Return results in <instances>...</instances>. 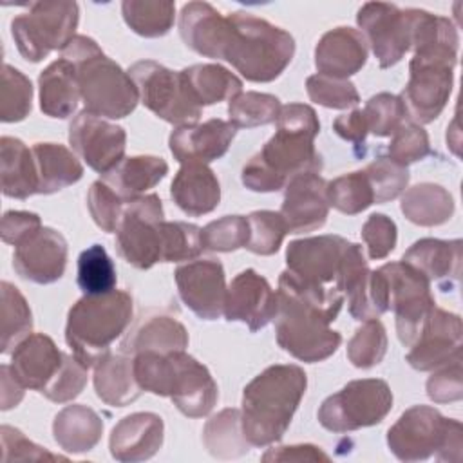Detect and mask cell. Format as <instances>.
I'll use <instances>...</instances> for the list:
<instances>
[{
  "mask_svg": "<svg viewBox=\"0 0 463 463\" xmlns=\"http://www.w3.org/2000/svg\"><path fill=\"white\" fill-rule=\"evenodd\" d=\"M342 304L344 295L336 288L311 286L291 271H282L273 318L277 344L300 362L315 364L329 358L342 344V335L329 327Z\"/></svg>",
  "mask_w": 463,
  "mask_h": 463,
  "instance_id": "1",
  "label": "cell"
},
{
  "mask_svg": "<svg viewBox=\"0 0 463 463\" xmlns=\"http://www.w3.org/2000/svg\"><path fill=\"white\" fill-rule=\"evenodd\" d=\"M307 387V376L295 364H275L259 373L242 391L241 425L251 447L282 439Z\"/></svg>",
  "mask_w": 463,
  "mask_h": 463,
  "instance_id": "2",
  "label": "cell"
},
{
  "mask_svg": "<svg viewBox=\"0 0 463 463\" xmlns=\"http://www.w3.org/2000/svg\"><path fill=\"white\" fill-rule=\"evenodd\" d=\"M60 52L76 69L85 112L121 119L136 110L139 94L134 80L92 38L76 34Z\"/></svg>",
  "mask_w": 463,
  "mask_h": 463,
  "instance_id": "3",
  "label": "cell"
},
{
  "mask_svg": "<svg viewBox=\"0 0 463 463\" xmlns=\"http://www.w3.org/2000/svg\"><path fill=\"white\" fill-rule=\"evenodd\" d=\"M134 374L143 391L168 396L188 418L206 416L219 396L208 367L184 351L137 353L134 354Z\"/></svg>",
  "mask_w": 463,
  "mask_h": 463,
  "instance_id": "4",
  "label": "cell"
},
{
  "mask_svg": "<svg viewBox=\"0 0 463 463\" xmlns=\"http://www.w3.org/2000/svg\"><path fill=\"white\" fill-rule=\"evenodd\" d=\"M295 56L293 36L251 13L228 14V34L222 60L255 83L277 80Z\"/></svg>",
  "mask_w": 463,
  "mask_h": 463,
  "instance_id": "5",
  "label": "cell"
},
{
  "mask_svg": "<svg viewBox=\"0 0 463 463\" xmlns=\"http://www.w3.org/2000/svg\"><path fill=\"white\" fill-rule=\"evenodd\" d=\"M132 315L134 302L128 291L83 295L67 313L65 342L85 367H92L127 331Z\"/></svg>",
  "mask_w": 463,
  "mask_h": 463,
  "instance_id": "6",
  "label": "cell"
},
{
  "mask_svg": "<svg viewBox=\"0 0 463 463\" xmlns=\"http://www.w3.org/2000/svg\"><path fill=\"white\" fill-rule=\"evenodd\" d=\"M275 134L255 156L286 186L302 172H320L322 157L315 148L320 121L313 107L288 103L280 107Z\"/></svg>",
  "mask_w": 463,
  "mask_h": 463,
  "instance_id": "7",
  "label": "cell"
},
{
  "mask_svg": "<svg viewBox=\"0 0 463 463\" xmlns=\"http://www.w3.org/2000/svg\"><path fill=\"white\" fill-rule=\"evenodd\" d=\"M387 447L400 461H459L463 427L429 405H412L387 430Z\"/></svg>",
  "mask_w": 463,
  "mask_h": 463,
  "instance_id": "8",
  "label": "cell"
},
{
  "mask_svg": "<svg viewBox=\"0 0 463 463\" xmlns=\"http://www.w3.org/2000/svg\"><path fill=\"white\" fill-rule=\"evenodd\" d=\"M80 7L76 2H34L29 11L11 20V36L27 61H40L61 51L76 34Z\"/></svg>",
  "mask_w": 463,
  "mask_h": 463,
  "instance_id": "9",
  "label": "cell"
},
{
  "mask_svg": "<svg viewBox=\"0 0 463 463\" xmlns=\"http://www.w3.org/2000/svg\"><path fill=\"white\" fill-rule=\"evenodd\" d=\"M392 409V392L382 378L353 380L318 407V423L331 432H351L383 421Z\"/></svg>",
  "mask_w": 463,
  "mask_h": 463,
  "instance_id": "10",
  "label": "cell"
},
{
  "mask_svg": "<svg viewBox=\"0 0 463 463\" xmlns=\"http://www.w3.org/2000/svg\"><path fill=\"white\" fill-rule=\"evenodd\" d=\"M139 94V101L163 121L175 127L195 125L203 114V107L192 98L181 71L154 60H139L128 69Z\"/></svg>",
  "mask_w": 463,
  "mask_h": 463,
  "instance_id": "11",
  "label": "cell"
},
{
  "mask_svg": "<svg viewBox=\"0 0 463 463\" xmlns=\"http://www.w3.org/2000/svg\"><path fill=\"white\" fill-rule=\"evenodd\" d=\"M163 203L157 194H146L125 203L116 228V251L130 266L148 269L161 262Z\"/></svg>",
  "mask_w": 463,
  "mask_h": 463,
  "instance_id": "12",
  "label": "cell"
},
{
  "mask_svg": "<svg viewBox=\"0 0 463 463\" xmlns=\"http://www.w3.org/2000/svg\"><path fill=\"white\" fill-rule=\"evenodd\" d=\"M387 282L389 309L396 317V333L405 347L418 338L429 313L436 306L429 279L411 264L398 260L378 268Z\"/></svg>",
  "mask_w": 463,
  "mask_h": 463,
  "instance_id": "13",
  "label": "cell"
},
{
  "mask_svg": "<svg viewBox=\"0 0 463 463\" xmlns=\"http://www.w3.org/2000/svg\"><path fill=\"white\" fill-rule=\"evenodd\" d=\"M454 65L445 60L411 58L409 81L400 94L411 123L421 127L443 112L454 85Z\"/></svg>",
  "mask_w": 463,
  "mask_h": 463,
  "instance_id": "14",
  "label": "cell"
},
{
  "mask_svg": "<svg viewBox=\"0 0 463 463\" xmlns=\"http://www.w3.org/2000/svg\"><path fill=\"white\" fill-rule=\"evenodd\" d=\"M336 289L347 297L349 313L354 320L378 318L389 309L387 282L380 269L367 266L362 246L349 242L335 282Z\"/></svg>",
  "mask_w": 463,
  "mask_h": 463,
  "instance_id": "15",
  "label": "cell"
},
{
  "mask_svg": "<svg viewBox=\"0 0 463 463\" xmlns=\"http://www.w3.org/2000/svg\"><path fill=\"white\" fill-rule=\"evenodd\" d=\"M356 24L382 69L396 65L411 51L407 9L387 2H367L358 9Z\"/></svg>",
  "mask_w": 463,
  "mask_h": 463,
  "instance_id": "16",
  "label": "cell"
},
{
  "mask_svg": "<svg viewBox=\"0 0 463 463\" xmlns=\"http://www.w3.org/2000/svg\"><path fill=\"white\" fill-rule=\"evenodd\" d=\"M69 143L94 172L107 175L125 159L127 132L83 110L69 125Z\"/></svg>",
  "mask_w": 463,
  "mask_h": 463,
  "instance_id": "17",
  "label": "cell"
},
{
  "mask_svg": "<svg viewBox=\"0 0 463 463\" xmlns=\"http://www.w3.org/2000/svg\"><path fill=\"white\" fill-rule=\"evenodd\" d=\"M175 284L183 304L203 320H217L224 313V268L213 259H197L177 266Z\"/></svg>",
  "mask_w": 463,
  "mask_h": 463,
  "instance_id": "18",
  "label": "cell"
},
{
  "mask_svg": "<svg viewBox=\"0 0 463 463\" xmlns=\"http://www.w3.org/2000/svg\"><path fill=\"white\" fill-rule=\"evenodd\" d=\"M349 241L340 235H317L291 241L286 248V264L297 279L320 288L336 282L340 262Z\"/></svg>",
  "mask_w": 463,
  "mask_h": 463,
  "instance_id": "19",
  "label": "cell"
},
{
  "mask_svg": "<svg viewBox=\"0 0 463 463\" xmlns=\"http://www.w3.org/2000/svg\"><path fill=\"white\" fill-rule=\"evenodd\" d=\"M461 338L459 315L434 306L405 358L416 371H434L461 356Z\"/></svg>",
  "mask_w": 463,
  "mask_h": 463,
  "instance_id": "20",
  "label": "cell"
},
{
  "mask_svg": "<svg viewBox=\"0 0 463 463\" xmlns=\"http://www.w3.org/2000/svg\"><path fill=\"white\" fill-rule=\"evenodd\" d=\"M67 241L54 228L42 226L14 246V271L34 284L60 280L67 266Z\"/></svg>",
  "mask_w": 463,
  "mask_h": 463,
  "instance_id": "21",
  "label": "cell"
},
{
  "mask_svg": "<svg viewBox=\"0 0 463 463\" xmlns=\"http://www.w3.org/2000/svg\"><path fill=\"white\" fill-rule=\"evenodd\" d=\"M222 315L228 322H242L255 333L275 318L277 291H273L269 282L255 269H242L226 289Z\"/></svg>",
  "mask_w": 463,
  "mask_h": 463,
  "instance_id": "22",
  "label": "cell"
},
{
  "mask_svg": "<svg viewBox=\"0 0 463 463\" xmlns=\"http://www.w3.org/2000/svg\"><path fill=\"white\" fill-rule=\"evenodd\" d=\"M326 186L327 183L318 172H302L288 181L279 212L288 226V233H306L326 224L329 215Z\"/></svg>",
  "mask_w": 463,
  "mask_h": 463,
  "instance_id": "23",
  "label": "cell"
},
{
  "mask_svg": "<svg viewBox=\"0 0 463 463\" xmlns=\"http://www.w3.org/2000/svg\"><path fill=\"white\" fill-rule=\"evenodd\" d=\"M237 127L232 121L212 118L201 125L177 127L168 137V146L175 161L184 163H210L222 157L233 137Z\"/></svg>",
  "mask_w": 463,
  "mask_h": 463,
  "instance_id": "24",
  "label": "cell"
},
{
  "mask_svg": "<svg viewBox=\"0 0 463 463\" xmlns=\"http://www.w3.org/2000/svg\"><path fill=\"white\" fill-rule=\"evenodd\" d=\"M165 438L163 418L156 412H132L121 418L109 438L110 456L121 463L146 461L159 452Z\"/></svg>",
  "mask_w": 463,
  "mask_h": 463,
  "instance_id": "25",
  "label": "cell"
},
{
  "mask_svg": "<svg viewBox=\"0 0 463 463\" xmlns=\"http://www.w3.org/2000/svg\"><path fill=\"white\" fill-rule=\"evenodd\" d=\"M367 61V42L358 29L335 27L322 34L315 47V67L318 74L347 80Z\"/></svg>",
  "mask_w": 463,
  "mask_h": 463,
  "instance_id": "26",
  "label": "cell"
},
{
  "mask_svg": "<svg viewBox=\"0 0 463 463\" xmlns=\"http://www.w3.org/2000/svg\"><path fill=\"white\" fill-rule=\"evenodd\" d=\"M179 34L184 45L194 52L222 60L228 16L221 14L208 2H188L179 14Z\"/></svg>",
  "mask_w": 463,
  "mask_h": 463,
  "instance_id": "27",
  "label": "cell"
},
{
  "mask_svg": "<svg viewBox=\"0 0 463 463\" xmlns=\"http://www.w3.org/2000/svg\"><path fill=\"white\" fill-rule=\"evenodd\" d=\"M63 354L54 340L43 333L25 336L11 353V371L25 387L42 392V389L58 373Z\"/></svg>",
  "mask_w": 463,
  "mask_h": 463,
  "instance_id": "28",
  "label": "cell"
},
{
  "mask_svg": "<svg viewBox=\"0 0 463 463\" xmlns=\"http://www.w3.org/2000/svg\"><path fill=\"white\" fill-rule=\"evenodd\" d=\"M170 197L181 212L199 217L219 206L221 184L208 165L184 163L170 184Z\"/></svg>",
  "mask_w": 463,
  "mask_h": 463,
  "instance_id": "29",
  "label": "cell"
},
{
  "mask_svg": "<svg viewBox=\"0 0 463 463\" xmlns=\"http://www.w3.org/2000/svg\"><path fill=\"white\" fill-rule=\"evenodd\" d=\"M402 260L423 273L429 282H438L443 291H449L461 273V241L425 237L416 241Z\"/></svg>",
  "mask_w": 463,
  "mask_h": 463,
  "instance_id": "30",
  "label": "cell"
},
{
  "mask_svg": "<svg viewBox=\"0 0 463 463\" xmlns=\"http://www.w3.org/2000/svg\"><path fill=\"white\" fill-rule=\"evenodd\" d=\"M407 13L414 56L456 63L459 45L456 25L449 18L423 9H407Z\"/></svg>",
  "mask_w": 463,
  "mask_h": 463,
  "instance_id": "31",
  "label": "cell"
},
{
  "mask_svg": "<svg viewBox=\"0 0 463 463\" xmlns=\"http://www.w3.org/2000/svg\"><path fill=\"white\" fill-rule=\"evenodd\" d=\"M96 396L112 407H125L136 402L143 389L134 374V356L127 353H107L94 365Z\"/></svg>",
  "mask_w": 463,
  "mask_h": 463,
  "instance_id": "32",
  "label": "cell"
},
{
  "mask_svg": "<svg viewBox=\"0 0 463 463\" xmlns=\"http://www.w3.org/2000/svg\"><path fill=\"white\" fill-rule=\"evenodd\" d=\"M188 347L186 327L170 315H150L143 318L121 342V353L130 356L145 351L152 353H174Z\"/></svg>",
  "mask_w": 463,
  "mask_h": 463,
  "instance_id": "33",
  "label": "cell"
},
{
  "mask_svg": "<svg viewBox=\"0 0 463 463\" xmlns=\"http://www.w3.org/2000/svg\"><path fill=\"white\" fill-rule=\"evenodd\" d=\"M40 109L45 116L65 119L78 109L80 87L74 65L60 58L49 63L38 76Z\"/></svg>",
  "mask_w": 463,
  "mask_h": 463,
  "instance_id": "34",
  "label": "cell"
},
{
  "mask_svg": "<svg viewBox=\"0 0 463 463\" xmlns=\"http://www.w3.org/2000/svg\"><path fill=\"white\" fill-rule=\"evenodd\" d=\"M103 434V420L99 414L81 403L63 407L52 421V436L58 447L71 454L92 450Z\"/></svg>",
  "mask_w": 463,
  "mask_h": 463,
  "instance_id": "35",
  "label": "cell"
},
{
  "mask_svg": "<svg viewBox=\"0 0 463 463\" xmlns=\"http://www.w3.org/2000/svg\"><path fill=\"white\" fill-rule=\"evenodd\" d=\"M2 194L13 199H27L38 194V175L33 148L22 139L2 136L0 139Z\"/></svg>",
  "mask_w": 463,
  "mask_h": 463,
  "instance_id": "36",
  "label": "cell"
},
{
  "mask_svg": "<svg viewBox=\"0 0 463 463\" xmlns=\"http://www.w3.org/2000/svg\"><path fill=\"white\" fill-rule=\"evenodd\" d=\"M38 194H56L83 177V166L80 159L60 143H34L33 146Z\"/></svg>",
  "mask_w": 463,
  "mask_h": 463,
  "instance_id": "37",
  "label": "cell"
},
{
  "mask_svg": "<svg viewBox=\"0 0 463 463\" xmlns=\"http://www.w3.org/2000/svg\"><path fill=\"white\" fill-rule=\"evenodd\" d=\"M168 174V165L157 156H132L125 157L112 172L103 175V181L114 188V192L128 203L145 195Z\"/></svg>",
  "mask_w": 463,
  "mask_h": 463,
  "instance_id": "38",
  "label": "cell"
},
{
  "mask_svg": "<svg viewBox=\"0 0 463 463\" xmlns=\"http://www.w3.org/2000/svg\"><path fill=\"white\" fill-rule=\"evenodd\" d=\"M400 210L412 224L430 228L450 221L454 199L441 184L420 183L403 192Z\"/></svg>",
  "mask_w": 463,
  "mask_h": 463,
  "instance_id": "39",
  "label": "cell"
},
{
  "mask_svg": "<svg viewBox=\"0 0 463 463\" xmlns=\"http://www.w3.org/2000/svg\"><path fill=\"white\" fill-rule=\"evenodd\" d=\"M192 98L201 105H215L242 92V81L219 63H195L181 71Z\"/></svg>",
  "mask_w": 463,
  "mask_h": 463,
  "instance_id": "40",
  "label": "cell"
},
{
  "mask_svg": "<svg viewBox=\"0 0 463 463\" xmlns=\"http://www.w3.org/2000/svg\"><path fill=\"white\" fill-rule=\"evenodd\" d=\"M206 450L219 459H235L250 452V443L242 434L241 409H222L212 416L203 429Z\"/></svg>",
  "mask_w": 463,
  "mask_h": 463,
  "instance_id": "41",
  "label": "cell"
},
{
  "mask_svg": "<svg viewBox=\"0 0 463 463\" xmlns=\"http://www.w3.org/2000/svg\"><path fill=\"white\" fill-rule=\"evenodd\" d=\"M125 24L143 38H159L170 33L175 20V4L170 0H125Z\"/></svg>",
  "mask_w": 463,
  "mask_h": 463,
  "instance_id": "42",
  "label": "cell"
},
{
  "mask_svg": "<svg viewBox=\"0 0 463 463\" xmlns=\"http://www.w3.org/2000/svg\"><path fill=\"white\" fill-rule=\"evenodd\" d=\"M2 344L0 351L4 354L13 353V349L31 335L33 313L16 286L4 280L2 282Z\"/></svg>",
  "mask_w": 463,
  "mask_h": 463,
  "instance_id": "43",
  "label": "cell"
},
{
  "mask_svg": "<svg viewBox=\"0 0 463 463\" xmlns=\"http://www.w3.org/2000/svg\"><path fill=\"white\" fill-rule=\"evenodd\" d=\"M329 206L345 215H356L374 203L373 188L364 170L335 177L326 186Z\"/></svg>",
  "mask_w": 463,
  "mask_h": 463,
  "instance_id": "44",
  "label": "cell"
},
{
  "mask_svg": "<svg viewBox=\"0 0 463 463\" xmlns=\"http://www.w3.org/2000/svg\"><path fill=\"white\" fill-rule=\"evenodd\" d=\"M116 266L101 244H92L78 257V286L83 295H101L116 289Z\"/></svg>",
  "mask_w": 463,
  "mask_h": 463,
  "instance_id": "45",
  "label": "cell"
},
{
  "mask_svg": "<svg viewBox=\"0 0 463 463\" xmlns=\"http://www.w3.org/2000/svg\"><path fill=\"white\" fill-rule=\"evenodd\" d=\"M280 101L273 94L246 90L237 94L228 103L230 121L239 128H253L275 123L280 112Z\"/></svg>",
  "mask_w": 463,
  "mask_h": 463,
  "instance_id": "46",
  "label": "cell"
},
{
  "mask_svg": "<svg viewBox=\"0 0 463 463\" xmlns=\"http://www.w3.org/2000/svg\"><path fill=\"white\" fill-rule=\"evenodd\" d=\"M33 107L31 80L18 69L4 63L0 87V119L4 123H16L29 116Z\"/></svg>",
  "mask_w": 463,
  "mask_h": 463,
  "instance_id": "47",
  "label": "cell"
},
{
  "mask_svg": "<svg viewBox=\"0 0 463 463\" xmlns=\"http://www.w3.org/2000/svg\"><path fill=\"white\" fill-rule=\"evenodd\" d=\"M387 333L378 318L364 320L347 342V358L358 369H371L378 365L387 353Z\"/></svg>",
  "mask_w": 463,
  "mask_h": 463,
  "instance_id": "48",
  "label": "cell"
},
{
  "mask_svg": "<svg viewBox=\"0 0 463 463\" xmlns=\"http://www.w3.org/2000/svg\"><path fill=\"white\" fill-rule=\"evenodd\" d=\"M203 251L201 228L184 221L161 222V262L197 259Z\"/></svg>",
  "mask_w": 463,
  "mask_h": 463,
  "instance_id": "49",
  "label": "cell"
},
{
  "mask_svg": "<svg viewBox=\"0 0 463 463\" xmlns=\"http://www.w3.org/2000/svg\"><path fill=\"white\" fill-rule=\"evenodd\" d=\"M203 250L230 253L239 248H246L250 241L248 217L242 215H224L208 222L201 228Z\"/></svg>",
  "mask_w": 463,
  "mask_h": 463,
  "instance_id": "50",
  "label": "cell"
},
{
  "mask_svg": "<svg viewBox=\"0 0 463 463\" xmlns=\"http://www.w3.org/2000/svg\"><path fill=\"white\" fill-rule=\"evenodd\" d=\"M250 224V241L246 250L255 255H273L279 251L288 226L279 212L271 210H257L248 215Z\"/></svg>",
  "mask_w": 463,
  "mask_h": 463,
  "instance_id": "51",
  "label": "cell"
},
{
  "mask_svg": "<svg viewBox=\"0 0 463 463\" xmlns=\"http://www.w3.org/2000/svg\"><path fill=\"white\" fill-rule=\"evenodd\" d=\"M362 110L367 119L369 132L378 137L392 136L407 123V114L400 96L391 92H378L371 96Z\"/></svg>",
  "mask_w": 463,
  "mask_h": 463,
  "instance_id": "52",
  "label": "cell"
},
{
  "mask_svg": "<svg viewBox=\"0 0 463 463\" xmlns=\"http://www.w3.org/2000/svg\"><path fill=\"white\" fill-rule=\"evenodd\" d=\"M364 172L373 188L374 203H378V204L392 201L398 195H402L411 179L407 166H403L389 157H376L373 163L367 165V168Z\"/></svg>",
  "mask_w": 463,
  "mask_h": 463,
  "instance_id": "53",
  "label": "cell"
},
{
  "mask_svg": "<svg viewBox=\"0 0 463 463\" xmlns=\"http://www.w3.org/2000/svg\"><path fill=\"white\" fill-rule=\"evenodd\" d=\"M306 90L311 101L326 109H349L358 105L360 94L353 81L342 78H331L324 74H313L306 80Z\"/></svg>",
  "mask_w": 463,
  "mask_h": 463,
  "instance_id": "54",
  "label": "cell"
},
{
  "mask_svg": "<svg viewBox=\"0 0 463 463\" xmlns=\"http://www.w3.org/2000/svg\"><path fill=\"white\" fill-rule=\"evenodd\" d=\"M87 371L74 354H63V362L51 382L42 389V394L56 403H65L81 394L87 385Z\"/></svg>",
  "mask_w": 463,
  "mask_h": 463,
  "instance_id": "55",
  "label": "cell"
},
{
  "mask_svg": "<svg viewBox=\"0 0 463 463\" xmlns=\"http://www.w3.org/2000/svg\"><path fill=\"white\" fill-rule=\"evenodd\" d=\"M87 206L92 221L107 233L116 232L125 203L105 181H94L87 194Z\"/></svg>",
  "mask_w": 463,
  "mask_h": 463,
  "instance_id": "56",
  "label": "cell"
},
{
  "mask_svg": "<svg viewBox=\"0 0 463 463\" xmlns=\"http://www.w3.org/2000/svg\"><path fill=\"white\" fill-rule=\"evenodd\" d=\"M389 159L407 166L411 163L421 161L430 154V143L429 134L414 123H405L400 127L387 146Z\"/></svg>",
  "mask_w": 463,
  "mask_h": 463,
  "instance_id": "57",
  "label": "cell"
},
{
  "mask_svg": "<svg viewBox=\"0 0 463 463\" xmlns=\"http://www.w3.org/2000/svg\"><path fill=\"white\" fill-rule=\"evenodd\" d=\"M362 239L367 246L369 259L380 260L385 259L394 248L398 241L396 222L385 213H373L362 226Z\"/></svg>",
  "mask_w": 463,
  "mask_h": 463,
  "instance_id": "58",
  "label": "cell"
},
{
  "mask_svg": "<svg viewBox=\"0 0 463 463\" xmlns=\"http://www.w3.org/2000/svg\"><path fill=\"white\" fill-rule=\"evenodd\" d=\"M427 396L434 403H450L463 398V369L461 356L438 367L427 380Z\"/></svg>",
  "mask_w": 463,
  "mask_h": 463,
  "instance_id": "59",
  "label": "cell"
},
{
  "mask_svg": "<svg viewBox=\"0 0 463 463\" xmlns=\"http://www.w3.org/2000/svg\"><path fill=\"white\" fill-rule=\"evenodd\" d=\"M2 461H40V459H65L58 454L49 452L47 449L33 443L22 430L2 425Z\"/></svg>",
  "mask_w": 463,
  "mask_h": 463,
  "instance_id": "60",
  "label": "cell"
},
{
  "mask_svg": "<svg viewBox=\"0 0 463 463\" xmlns=\"http://www.w3.org/2000/svg\"><path fill=\"white\" fill-rule=\"evenodd\" d=\"M38 228H42V219L38 213L22 210L5 212L2 217V241L5 244L16 246L22 239L31 235Z\"/></svg>",
  "mask_w": 463,
  "mask_h": 463,
  "instance_id": "61",
  "label": "cell"
},
{
  "mask_svg": "<svg viewBox=\"0 0 463 463\" xmlns=\"http://www.w3.org/2000/svg\"><path fill=\"white\" fill-rule=\"evenodd\" d=\"M333 130L336 132V136H340L342 139L354 143V145H364L365 137L369 134V127H367V119L362 109H353L347 114L338 116L333 121Z\"/></svg>",
  "mask_w": 463,
  "mask_h": 463,
  "instance_id": "62",
  "label": "cell"
},
{
  "mask_svg": "<svg viewBox=\"0 0 463 463\" xmlns=\"http://www.w3.org/2000/svg\"><path fill=\"white\" fill-rule=\"evenodd\" d=\"M262 461H329V456L317 445L302 443L269 449Z\"/></svg>",
  "mask_w": 463,
  "mask_h": 463,
  "instance_id": "63",
  "label": "cell"
},
{
  "mask_svg": "<svg viewBox=\"0 0 463 463\" xmlns=\"http://www.w3.org/2000/svg\"><path fill=\"white\" fill-rule=\"evenodd\" d=\"M25 387L14 378L9 364H4L0 367V409L9 411L16 407L24 400Z\"/></svg>",
  "mask_w": 463,
  "mask_h": 463,
  "instance_id": "64",
  "label": "cell"
}]
</instances>
